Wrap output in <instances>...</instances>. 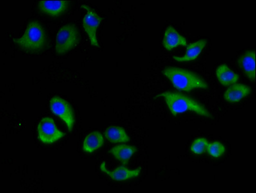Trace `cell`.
Returning <instances> with one entry per match:
<instances>
[{"instance_id":"obj_4","label":"cell","mask_w":256,"mask_h":193,"mask_svg":"<svg viewBox=\"0 0 256 193\" xmlns=\"http://www.w3.org/2000/svg\"><path fill=\"white\" fill-rule=\"evenodd\" d=\"M78 41V28L74 24H66L60 28L56 37V50L62 54L72 48Z\"/></svg>"},{"instance_id":"obj_9","label":"cell","mask_w":256,"mask_h":193,"mask_svg":"<svg viewBox=\"0 0 256 193\" xmlns=\"http://www.w3.org/2000/svg\"><path fill=\"white\" fill-rule=\"evenodd\" d=\"M163 46L168 50H170L178 46H187L188 42L174 26H170L166 28L163 39Z\"/></svg>"},{"instance_id":"obj_19","label":"cell","mask_w":256,"mask_h":193,"mask_svg":"<svg viewBox=\"0 0 256 193\" xmlns=\"http://www.w3.org/2000/svg\"><path fill=\"white\" fill-rule=\"evenodd\" d=\"M208 144V141L205 138H198L192 144L190 150L194 154H203L206 151Z\"/></svg>"},{"instance_id":"obj_3","label":"cell","mask_w":256,"mask_h":193,"mask_svg":"<svg viewBox=\"0 0 256 193\" xmlns=\"http://www.w3.org/2000/svg\"><path fill=\"white\" fill-rule=\"evenodd\" d=\"M14 42L24 50H42L46 42V34L41 24L37 22H33L28 24L23 36L14 40Z\"/></svg>"},{"instance_id":"obj_13","label":"cell","mask_w":256,"mask_h":193,"mask_svg":"<svg viewBox=\"0 0 256 193\" xmlns=\"http://www.w3.org/2000/svg\"><path fill=\"white\" fill-rule=\"evenodd\" d=\"M246 76L252 80L256 78V52L248 50L244 52L239 60Z\"/></svg>"},{"instance_id":"obj_7","label":"cell","mask_w":256,"mask_h":193,"mask_svg":"<svg viewBox=\"0 0 256 193\" xmlns=\"http://www.w3.org/2000/svg\"><path fill=\"white\" fill-rule=\"evenodd\" d=\"M82 6L87 11V14L82 21L83 28L88 35L92 46L98 47L100 46L96 39V29L100 26L102 18L88 6L84 5Z\"/></svg>"},{"instance_id":"obj_1","label":"cell","mask_w":256,"mask_h":193,"mask_svg":"<svg viewBox=\"0 0 256 193\" xmlns=\"http://www.w3.org/2000/svg\"><path fill=\"white\" fill-rule=\"evenodd\" d=\"M160 96L164 98L166 104L172 115L176 116L187 112H192L206 118H212L205 106L183 94L167 92L160 94Z\"/></svg>"},{"instance_id":"obj_17","label":"cell","mask_w":256,"mask_h":193,"mask_svg":"<svg viewBox=\"0 0 256 193\" xmlns=\"http://www.w3.org/2000/svg\"><path fill=\"white\" fill-rule=\"evenodd\" d=\"M105 136L111 142L124 143L130 140L124 129L119 126H111L105 131Z\"/></svg>"},{"instance_id":"obj_6","label":"cell","mask_w":256,"mask_h":193,"mask_svg":"<svg viewBox=\"0 0 256 193\" xmlns=\"http://www.w3.org/2000/svg\"><path fill=\"white\" fill-rule=\"evenodd\" d=\"M50 108L55 115L64 121L70 132L73 129L75 118L72 108L68 102L59 96H54L50 102Z\"/></svg>"},{"instance_id":"obj_11","label":"cell","mask_w":256,"mask_h":193,"mask_svg":"<svg viewBox=\"0 0 256 193\" xmlns=\"http://www.w3.org/2000/svg\"><path fill=\"white\" fill-rule=\"evenodd\" d=\"M68 1H41L39 3V8L42 12L51 16H58L66 10Z\"/></svg>"},{"instance_id":"obj_12","label":"cell","mask_w":256,"mask_h":193,"mask_svg":"<svg viewBox=\"0 0 256 193\" xmlns=\"http://www.w3.org/2000/svg\"><path fill=\"white\" fill-rule=\"evenodd\" d=\"M206 40H201L196 42H192L188 46L186 54L182 57H174L176 62H192L196 59L206 46Z\"/></svg>"},{"instance_id":"obj_5","label":"cell","mask_w":256,"mask_h":193,"mask_svg":"<svg viewBox=\"0 0 256 193\" xmlns=\"http://www.w3.org/2000/svg\"><path fill=\"white\" fill-rule=\"evenodd\" d=\"M38 138L46 144H51L57 142L65 136L55 124L54 121L50 118H42L38 126Z\"/></svg>"},{"instance_id":"obj_8","label":"cell","mask_w":256,"mask_h":193,"mask_svg":"<svg viewBox=\"0 0 256 193\" xmlns=\"http://www.w3.org/2000/svg\"><path fill=\"white\" fill-rule=\"evenodd\" d=\"M100 170L104 174L108 175L112 180L114 181H125L139 176L140 174L141 168L136 170H129L124 166H119L113 172L108 170L105 162H102L100 165Z\"/></svg>"},{"instance_id":"obj_2","label":"cell","mask_w":256,"mask_h":193,"mask_svg":"<svg viewBox=\"0 0 256 193\" xmlns=\"http://www.w3.org/2000/svg\"><path fill=\"white\" fill-rule=\"evenodd\" d=\"M164 75L169 78L175 88L190 92L196 88H208V84L198 76L187 70L168 67L162 71Z\"/></svg>"},{"instance_id":"obj_15","label":"cell","mask_w":256,"mask_h":193,"mask_svg":"<svg viewBox=\"0 0 256 193\" xmlns=\"http://www.w3.org/2000/svg\"><path fill=\"white\" fill-rule=\"evenodd\" d=\"M218 80L224 86H230L236 84L239 80V76L234 72L228 65L221 64L216 69Z\"/></svg>"},{"instance_id":"obj_16","label":"cell","mask_w":256,"mask_h":193,"mask_svg":"<svg viewBox=\"0 0 256 193\" xmlns=\"http://www.w3.org/2000/svg\"><path fill=\"white\" fill-rule=\"evenodd\" d=\"M136 152V148L131 146L120 144L112 148L110 152L116 160H120L124 166L127 165L130 159Z\"/></svg>"},{"instance_id":"obj_18","label":"cell","mask_w":256,"mask_h":193,"mask_svg":"<svg viewBox=\"0 0 256 193\" xmlns=\"http://www.w3.org/2000/svg\"><path fill=\"white\" fill-rule=\"evenodd\" d=\"M206 151L211 156L214 158H219L226 152V149L223 144L220 142H214L208 144Z\"/></svg>"},{"instance_id":"obj_14","label":"cell","mask_w":256,"mask_h":193,"mask_svg":"<svg viewBox=\"0 0 256 193\" xmlns=\"http://www.w3.org/2000/svg\"><path fill=\"white\" fill-rule=\"evenodd\" d=\"M104 138L98 132H94L88 134L83 142V150L88 154L96 151L104 145Z\"/></svg>"},{"instance_id":"obj_10","label":"cell","mask_w":256,"mask_h":193,"mask_svg":"<svg viewBox=\"0 0 256 193\" xmlns=\"http://www.w3.org/2000/svg\"><path fill=\"white\" fill-rule=\"evenodd\" d=\"M250 92V88L246 85L234 84L229 87L224 92V98L228 102H238L248 96Z\"/></svg>"}]
</instances>
